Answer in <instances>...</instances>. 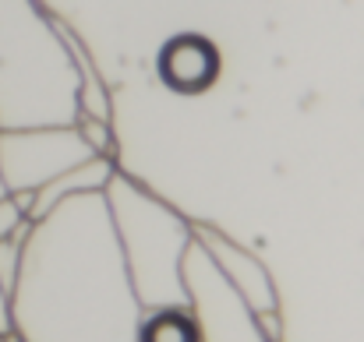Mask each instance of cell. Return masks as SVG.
<instances>
[{"label": "cell", "instance_id": "cell-1", "mask_svg": "<svg viewBox=\"0 0 364 342\" xmlns=\"http://www.w3.org/2000/svg\"><path fill=\"white\" fill-rule=\"evenodd\" d=\"M163 71L173 85L195 92L216 75V53L198 39H177L163 57Z\"/></svg>", "mask_w": 364, "mask_h": 342}, {"label": "cell", "instance_id": "cell-2", "mask_svg": "<svg viewBox=\"0 0 364 342\" xmlns=\"http://www.w3.org/2000/svg\"><path fill=\"white\" fill-rule=\"evenodd\" d=\"M145 342H195V332L184 318L177 314H163L145 329Z\"/></svg>", "mask_w": 364, "mask_h": 342}, {"label": "cell", "instance_id": "cell-3", "mask_svg": "<svg viewBox=\"0 0 364 342\" xmlns=\"http://www.w3.org/2000/svg\"><path fill=\"white\" fill-rule=\"evenodd\" d=\"M14 229H18V202L4 198L0 202V240L14 236Z\"/></svg>", "mask_w": 364, "mask_h": 342}, {"label": "cell", "instance_id": "cell-4", "mask_svg": "<svg viewBox=\"0 0 364 342\" xmlns=\"http://www.w3.org/2000/svg\"><path fill=\"white\" fill-rule=\"evenodd\" d=\"M7 297H11V293L0 286V336L11 329V307H7Z\"/></svg>", "mask_w": 364, "mask_h": 342}, {"label": "cell", "instance_id": "cell-5", "mask_svg": "<svg viewBox=\"0 0 364 342\" xmlns=\"http://www.w3.org/2000/svg\"><path fill=\"white\" fill-rule=\"evenodd\" d=\"M0 342H7V339H4V336H0Z\"/></svg>", "mask_w": 364, "mask_h": 342}]
</instances>
